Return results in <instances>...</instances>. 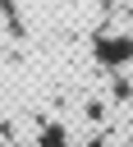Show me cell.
<instances>
[{"label":"cell","instance_id":"1","mask_svg":"<svg viewBox=\"0 0 133 147\" xmlns=\"http://www.w3.org/2000/svg\"><path fill=\"white\" fill-rule=\"evenodd\" d=\"M41 147H69V129H64V124H50V129L41 133Z\"/></svg>","mask_w":133,"mask_h":147}]
</instances>
